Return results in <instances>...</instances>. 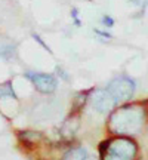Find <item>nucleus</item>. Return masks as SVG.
I'll use <instances>...</instances> for the list:
<instances>
[{"instance_id": "1", "label": "nucleus", "mask_w": 148, "mask_h": 160, "mask_svg": "<svg viewBox=\"0 0 148 160\" xmlns=\"http://www.w3.org/2000/svg\"><path fill=\"white\" fill-rule=\"evenodd\" d=\"M145 108L139 104H126L117 108L110 116L108 129L116 135H131L136 133L144 125Z\"/></svg>"}, {"instance_id": "11", "label": "nucleus", "mask_w": 148, "mask_h": 160, "mask_svg": "<svg viewBox=\"0 0 148 160\" xmlns=\"http://www.w3.org/2000/svg\"><path fill=\"white\" fill-rule=\"evenodd\" d=\"M31 36H33V39H34L36 42H39V43H40V46H42V48H43V49H46V51L49 52V53H52L51 48H49V46H47V45H46V43H45V42H43V40H42V37H40L39 34H34V33H33V34H31Z\"/></svg>"}, {"instance_id": "8", "label": "nucleus", "mask_w": 148, "mask_h": 160, "mask_svg": "<svg viewBox=\"0 0 148 160\" xmlns=\"http://www.w3.org/2000/svg\"><path fill=\"white\" fill-rule=\"evenodd\" d=\"M87 157H89V154H87L86 148H83V147H71L64 153L61 160H86Z\"/></svg>"}, {"instance_id": "10", "label": "nucleus", "mask_w": 148, "mask_h": 160, "mask_svg": "<svg viewBox=\"0 0 148 160\" xmlns=\"http://www.w3.org/2000/svg\"><path fill=\"white\" fill-rule=\"evenodd\" d=\"M0 57L6 61H12V58L17 57V49L12 45H2L0 46Z\"/></svg>"}, {"instance_id": "9", "label": "nucleus", "mask_w": 148, "mask_h": 160, "mask_svg": "<svg viewBox=\"0 0 148 160\" xmlns=\"http://www.w3.org/2000/svg\"><path fill=\"white\" fill-rule=\"evenodd\" d=\"M2 98H13V99H17V93L13 91L11 80H7V82L0 85V99Z\"/></svg>"}, {"instance_id": "3", "label": "nucleus", "mask_w": 148, "mask_h": 160, "mask_svg": "<svg viewBox=\"0 0 148 160\" xmlns=\"http://www.w3.org/2000/svg\"><path fill=\"white\" fill-rule=\"evenodd\" d=\"M105 91L110 93V97L113 98V101L116 104L125 102L127 99H131L133 92H135V82L131 77L120 76V77H116L110 82Z\"/></svg>"}, {"instance_id": "6", "label": "nucleus", "mask_w": 148, "mask_h": 160, "mask_svg": "<svg viewBox=\"0 0 148 160\" xmlns=\"http://www.w3.org/2000/svg\"><path fill=\"white\" fill-rule=\"evenodd\" d=\"M89 98V92L87 91H80L73 99V105H71V111H70V117H76L81 113V110L85 108V104Z\"/></svg>"}, {"instance_id": "12", "label": "nucleus", "mask_w": 148, "mask_h": 160, "mask_svg": "<svg viewBox=\"0 0 148 160\" xmlns=\"http://www.w3.org/2000/svg\"><path fill=\"white\" fill-rule=\"evenodd\" d=\"M102 24L107 25V27H113L114 25V21L111 17H102Z\"/></svg>"}, {"instance_id": "7", "label": "nucleus", "mask_w": 148, "mask_h": 160, "mask_svg": "<svg viewBox=\"0 0 148 160\" xmlns=\"http://www.w3.org/2000/svg\"><path fill=\"white\" fill-rule=\"evenodd\" d=\"M18 139L24 144H28V145H33V144L39 142L43 139V133L37 131H18L17 132Z\"/></svg>"}, {"instance_id": "2", "label": "nucleus", "mask_w": 148, "mask_h": 160, "mask_svg": "<svg viewBox=\"0 0 148 160\" xmlns=\"http://www.w3.org/2000/svg\"><path fill=\"white\" fill-rule=\"evenodd\" d=\"M138 153L136 142L131 138H110L108 147L101 160H135Z\"/></svg>"}, {"instance_id": "5", "label": "nucleus", "mask_w": 148, "mask_h": 160, "mask_svg": "<svg viewBox=\"0 0 148 160\" xmlns=\"http://www.w3.org/2000/svg\"><path fill=\"white\" fill-rule=\"evenodd\" d=\"M113 98L110 97V93L105 89H98L92 93V107L93 110H96L101 114H107L110 113L114 107Z\"/></svg>"}, {"instance_id": "13", "label": "nucleus", "mask_w": 148, "mask_h": 160, "mask_svg": "<svg viewBox=\"0 0 148 160\" xmlns=\"http://www.w3.org/2000/svg\"><path fill=\"white\" fill-rule=\"evenodd\" d=\"M86 160H91V159H89V157H87V159H86Z\"/></svg>"}, {"instance_id": "4", "label": "nucleus", "mask_w": 148, "mask_h": 160, "mask_svg": "<svg viewBox=\"0 0 148 160\" xmlns=\"http://www.w3.org/2000/svg\"><path fill=\"white\" fill-rule=\"evenodd\" d=\"M25 77L34 85V88L43 95H51L57 91L58 80L52 74L47 73H40V71H27Z\"/></svg>"}]
</instances>
